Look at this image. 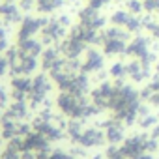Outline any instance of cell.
<instances>
[{"instance_id":"1","label":"cell","mask_w":159,"mask_h":159,"mask_svg":"<svg viewBox=\"0 0 159 159\" xmlns=\"http://www.w3.org/2000/svg\"><path fill=\"white\" fill-rule=\"evenodd\" d=\"M56 109L69 120H86L99 114V111L92 105L90 99H86V96H75L62 90L56 98Z\"/></svg>"},{"instance_id":"2","label":"cell","mask_w":159,"mask_h":159,"mask_svg":"<svg viewBox=\"0 0 159 159\" xmlns=\"http://www.w3.org/2000/svg\"><path fill=\"white\" fill-rule=\"evenodd\" d=\"M51 92H52V79L47 73H38L32 79V86H30V92H28L26 101H28V105L32 109L41 107L47 101V98H49Z\"/></svg>"},{"instance_id":"3","label":"cell","mask_w":159,"mask_h":159,"mask_svg":"<svg viewBox=\"0 0 159 159\" xmlns=\"http://www.w3.org/2000/svg\"><path fill=\"white\" fill-rule=\"evenodd\" d=\"M39 34H41V43L47 45V47H51V45L62 41L67 36V28L58 21V17L56 19H47Z\"/></svg>"},{"instance_id":"4","label":"cell","mask_w":159,"mask_h":159,"mask_svg":"<svg viewBox=\"0 0 159 159\" xmlns=\"http://www.w3.org/2000/svg\"><path fill=\"white\" fill-rule=\"evenodd\" d=\"M103 67H105V54H103V51H98L94 47L86 49L84 56H83V62L79 64V71L84 73V75H92V73H99Z\"/></svg>"},{"instance_id":"5","label":"cell","mask_w":159,"mask_h":159,"mask_svg":"<svg viewBox=\"0 0 159 159\" xmlns=\"http://www.w3.org/2000/svg\"><path fill=\"white\" fill-rule=\"evenodd\" d=\"M86 43L81 39V38H77L75 34L67 32V36L60 41V51L64 54V58L67 60H79V56H83L84 51H86Z\"/></svg>"},{"instance_id":"6","label":"cell","mask_w":159,"mask_h":159,"mask_svg":"<svg viewBox=\"0 0 159 159\" xmlns=\"http://www.w3.org/2000/svg\"><path fill=\"white\" fill-rule=\"evenodd\" d=\"M112 90H114V81L112 83H101L98 84L94 90H90V101L92 105L103 112V111H109V103H111V96H112Z\"/></svg>"},{"instance_id":"7","label":"cell","mask_w":159,"mask_h":159,"mask_svg":"<svg viewBox=\"0 0 159 159\" xmlns=\"http://www.w3.org/2000/svg\"><path fill=\"white\" fill-rule=\"evenodd\" d=\"M77 19H79V25H83L86 28H92V30H98V32H101L105 23H107V19L99 13V10H94L90 6H84V8L79 10Z\"/></svg>"},{"instance_id":"8","label":"cell","mask_w":159,"mask_h":159,"mask_svg":"<svg viewBox=\"0 0 159 159\" xmlns=\"http://www.w3.org/2000/svg\"><path fill=\"white\" fill-rule=\"evenodd\" d=\"M60 90L62 92H71L75 96H86V94H90V79H88V75L77 71L71 79H67L60 86Z\"/></svg>"},{"instance_id":"9","label":"cell","mask_w":159,"mask_h":159,"mask_svg":"<svg viewBox=\"0 0 159 159\" xmlns=\"http://www.w3.org/2000/svg\"><path fill=\"white\" fill-rule=\"evenodd\" d=\"M150 67L148 64L133 58L131 62L125 64V75H127V81L133 83V84H142L144 81H148V77H150Z\"/></svg>"},{"instance_id":"10","label":"cell","mask_w":159,"mask_h":159,"mask_svg":"<svg viewBox=\"0 0 159 159\" xmlns=\"http://www.w3.org/2000/svg\"><path fill=\"white\" fill-rule=\"evenodd\" d=\"M32 86V79L28 75H13L10 81V96L15 101H26Z\"/></svg>"},{"instance_id":"11","label":"cell","mask_w":159,"mask_h":159,"mask_svg":"<svg viewBox=\"0 0 159 159\" xmlns=\"http://www.w3.org/2000/svg\"><path fill=\"white\" fill-rule=\"evenodd\" d=\"M45 21H47L45 17H32V15L23 17V21L19 23V28H17V39L34 38L38 32H41Z\"/></svg>"},{"instance_id":"12","label":"cell","mask_w":159,"mask_h":159,"mask_svg":"<svg viewBox=\"0 0 159 159\" xmlns=\"http://www.w3.org/2000/svg\"><path fill=\"white\" fill-rule=\"evenodd\" d=\"M125 124L116 120V118H111L105 122L103 125V133H105V140L107 144H112V146H118L125 140Z\"/></svg>"},{"instance_id":"13","label":"cell","mask_w":159,"mask_h":159,"mask_svg":"<svg viewBox=\"0 0 159 159\" xmlns=\"http://www.w3.org/2000/svg\"><path fill=\"white\" fill-rule=\"evenodd\" d=\"M107 140H105V133H103V127H84L81 139H79L77 146H81L84 150H90V148H99L103 146Z\"/></svg>"},{"instance_id":"14","label":"cell","mask_w":159,"mask_h":159,"mask_svg":"<svg viewBox=\"0 0 159 159\" xmlns=\"http://www.w3.org/2000/svg\"><path fill=\"white\" fill-rule=\"evenodd\" d=\"M0 21L6 26L8 25H19L23 21V11L17 6V2H8V0H4V2L0 4Z\"/></svg>"},{"instance_id":"15","label":"cell","mask_w":159,"mask_h":159,"mask_svg":"<svg viewBox=\"0 0 159 159\" xmlns=\"http://www.w3.org/2000/svg\"><path fill=\"white\" fill-rule=\"evenodd\" d=\"M64 60V54H62V51H60V47H45L43 49V52H41V56H39V66H41V69L43 71H52L60 62Z\"/></svg>"},{"instance_id":"16","label":"cell","mask_w":159,"mask_h":159,"mask_svg":"<svg viewBox=\"0 0 159 159\" xmlns=\"http://www.w3.org/2000/svg\"><path fill=\"white\" fill-rule=\"evenodd\" d=\"M139 94H140V99L146 101L150 107H159V77L148 83L146 86H142Z\"/></svg>"},{"instance_id":"17","label":"cell","mask_w":159,"mask_h":159,"mask_svg":"<svg viewBox=\"0 0 159 159\" xmlns=\"http://www.w3.org/2000/svg\"><path fill=\"white\" fill-rule=\"evenodd\" d=\"M21 52L25 54H30V56H36L39 58L41 52H43V43L41 39H36V38H26V39H17V45H15Z\"/></svg>"},{"instance_id":"18","label":"cell","mask_w":159,"mask_h":159,"mask_svg":"<svg viewBox=\"0 0 159 159\" xmlns=\"http://www.w3.org/2000/svg\"><path fill=\"white\" fill-rule=\"evenodd\" d=\"M28 109H30V105H28V101H11L10 105H8V109H6V118H11V120H17V122H23L26 116H28Z\"/></svg>"},{"instance_id":"19","label":"cell","mask_w":159,"mask_h":159,"mask_svg":"<svg viewBox=\"0 0 159 159\" xmlns=\"http://www.w3.org/2000/svg\"><path fill=\"white\" fill-rule=\"evenodd\" d=\"M67 0H36V11L39 15H51L64 8Z\"/></svg>"},{"instance_id":"20","label":"cell","mask_w":159,"mask_h":159,"mask_svg":"<svg viewBox=\"0 0 159 159\" xmlns=\"http://www.w3.org/2000/svg\"><path fill=\"white\" fill-rule=\"evenodd\" d=\"M129 17H131V13H129L125 8H120V10H114V11L109 15V21H111V25H112V26L125 28V25H127Z\"/></svg>"},{"instance_id":"21","label":"cell","mask_w":159,"mask_h":159,"mask_svg":"<svg viewBox=\"0 0 159 159\" xmlns=\"http://www.w3.org/2000/svg\"><path fill=\"white\" fill-rule=\"evenodd\" d=\"M109 77L114 83H124L127 75H125V64L124 62H112L109 67Z\"/></svg>"},{"instance_id":"22","label":"cell","mask_w":159,"mask_h":159,"mask_svg":"<svg viewBox=\"0 0 159 159\" xmlns=\"http://www.w3.org/2000/svg\"><path fill=\"white\" fill-rule=\"evenodd\" d=\"M131 15H137L140 17V13L144 11V6H142V0H125V6H124Z\"/></svg>"},{"instance_id":"23","label":"cell","mask_w":159,"mask_h":159,"mask_svg":"<svg viewBox=\"0 0 159 159\" xmlns=\"http://www.w3.org/2000/svg\"><path fill=\"white\" fill-rule=\"evenodd\" d=\"M17 6L21 8V11H23V13H28V11L36 10V0H19Z\"/></svg>"},{"instance_id":"24","label":"cell","mask_w":159,"mask_h":159,"mask_svg":"<svg viewBox=\"0 0 159 159\" xmlns=\"http://www.w3.org/2000/svg\"><path fill=\"white\" fill-rule=\"evenodd\" d=\"M107 4H111V0H86V6H90L94 10H101Z\"/></svg>"},{"instance_id":"25","label":"cell","mask_w":159,"mask_h":159,"mask_svg":"<svg viewBox=\"0 0 159 159\" xmlns=\"http://www.w3.org/2000/svg\"><path fill=\"white\" fill-rule=\"evenodd\" d=\"M10 69V64H8V58H6V54H2L0 52V77L2 75H6V71Z\"/></svg>"},{"instance_id":"26","label":"cell","mask_w":159,"mask_h":159,"mask_svg":"<svg viewBox=\"0 0 159 159\" xmlns=\"http://www.w3.org/2000/svg\"><path fill=\"white\" fill-rule=\"evenodd\" d=\"M153 67H155V73H157V75H159V60H157V62H155V66H153Z\"/></svg>"},{"instance_id":"27","label":"cell","mask_w":159,"mask_h":159,"mask_svg":"<svg viewBox=\"0 0 159 159\" xmlns=\"http://www.w3.org/2000/svg\"><path fill=\"white\" fill-rule=\"evenodd\" d=\"M8 2H19V0H8Z\"/></svg>"},{"instance_id":"28","label":"cell","mask_w":159,"mask_h":159,"mask_svg":"<svg viewBox=\"0 0 159 159\" xmlns=\"http://www.w3.org/2000/svg\"><path fill=\"white\" fill-rule=\"evenodd\" d=\"M2 2H4V0H0V4H2Z\"/></svg>"}]
</instances>
